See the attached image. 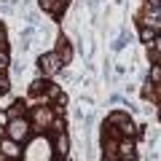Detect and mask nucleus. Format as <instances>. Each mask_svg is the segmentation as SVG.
Returning a JSON list of instances; mask_svg holds the SVG:
<instances>
[{
  "mask_svg": "<svg viewBox=\"0 0 161 161\" xmlns=\"http://www.w3.org/2000/svg\"><path fill=\"white\" fill-rule=\"evenodd\" d=\"M54 156V145L46 137H35L24 150V161H51Z\"/></svg>",
  "mask_w": 161,
  "mask_h": 161,
  "instance_id": "obj_1",
  "label": "nucleus"
},
{
  "mask_svg": "<svg viewBox=\"0 0 161 161\" xmlns=\"http://www.w3.org/2000/svg\"><path fill=\"white\" fill-rule=\"evenodd\" d=\"M150 83H161V64L150 67Z\"/></svg>",
  "mask_w": 161,
  "mask_h": 161,
  "instance_id": "obj_11",
  "label": "nucleus"
},
{
  "mask_svg": "<svg viewBox=\"0 0 161 161\" xmlns=\"http://www.w3.org/2000/svg\"><path fill=\"white\" fill-rule=\"evenodd\" d=\"M150 51H153L156 57H161V38H153V43H150Z\"/></svg>",
  "mask_w": 161,
  "mask_h": 161,
  "instance_id": "obj_12",
  "label": "nucleus"
},
{
  "mask_svg": "<svg viewBox=\"0 0 161 161\" xmlns=\"http://www.w3.org/2000/svg\"><path fill=\"white\" fill-rule=\"evenodd\" d=\"M57 54L62 57V62H64V64L70 62V57H73V48H70L67 38H59V40H57Z\"/></svg>",
  "mask_w": 161,
  "mask_h": 161,
  "instance_id": "obj_6",
  "label": "nucleus"
},
{
  "mask_svg": "<svg viewBox=\"0 0 161 161\" xmlns=\"http://www.w3.org/2000/svg\"><path fill=\"white\" fill-rule=\"evenodd\" d=\"M62 57H59L57 51H51V54H43V57L38 59V67H40V73L43 75H57L59 70H62Z\"/></svg>",
  "mask_w": 161,
  "mask_h": 161,
  "instance_id": "obj_3",
  "label": "nucleus"
},
{
  "mask_svg": "<svg viewBox=\"0 0 161 161\" xmlns=\"http://www.w3.org/2000/svg\"><path fill=\"white\" fill-rule=\"evenodd\" d=\"M6 92H8V80L0 78V94H6Z\"/></svg>",
  "mask_w": 161,
  "mask_h": 161,
  "instance_id": "obj_13",
  "label": "nucleus"
},
{
  "mask_svg": "<svg viewBox=\"0 0 161 161\" xmlns=\"http://www.w3.org/2000/svg\"><path fill=\"white\" fill-rule=\"evenodd\" d=\"M140 38H142V43H148V46H150V43H153V38H156V32H153V30H148V27H142Z\"/></svg>",
  "mask_w": 161,
  "mask_h": 161,
  "instance_id": "obj_10",
  "label": "nucleus"
},
{
  "mask_svg": "<svg viewBox=\"0 0 161 161\" xmlns=\"http://www.w3.org/2000/svg\"><path fill=\"white\" fill-rule=\"evenodd\" d=\"M0 46H6V30H3V24H0Z\"/></svg>",
  "mask_w": 161,
  "mask_h": 161,
  "instance_id": "obj_14",
  "label": "nucleus"
},
{
  "mask_svg": "<svg viewBox=\"0 0 161 161\" xmlns=\"http://www.w3.org/2000/svg\"><path fill=\"white\" fill-rule=\"evenodd\" d=\"M8 137L14 140V142H24V140L30 137V132H32V124L30 121H24L22 115L19 118H8Z\"/></svg>",
  "mask_w": 161,
  "mask_h": 161,
  "instance_id": "obj_2",
  "label": "nucleus"
},
{
  "mask_svg": "<svg viewBox=\"0 0 161 161\" xmlns=\"http://www.w3.org/2000/svg\"><path fill=\"white\" fill-rule=\"evenodd\" d=\"M64 6H67V0H40V8L48 14H62Z\"/></svg>",
  "mask_w": 161,
  "mask_h": 161,
  "instance_id": "obj_5",
  "label": "nucleus"
},
{
  "mask_svg": "<svg viewBox=\"0 0 161 161\" xmlns=\"http://www.w3.org/2000/svg\"><path fill=\"white\" fill-rule=\"evenodd\" d=\"M48 121H51V110L48 108H35V113H32V126L35 129L48 126Z\"/></svg>",
  "mask_w": 161,
  "mask_h": 161,
  "instance_id": "obj_4",
  "label": "nucleus"
},
{
  "mask_svg": "<svg viewBox=\"0 0 161 161\" xmlns=\"http://www.w3.org/2000/svg\"><path fill=\"white\" fill-rule=\"evenodd\" d=\"M19 153H22V150H19V142H14V140L8 137L6 142H3V156H8V158H16Z\"/></svg>",
  "mask_w": 161,
  "mask_h": 161,
  "instance_id": "obj_8",
  "label": "nucleus"
},
{
  "mask_svg": "<svg viewBox=\"0 0 161 161\" xmlns=\"http://www.w3.org/2000/svg\"><path fill=\"white\" fill-rule=\"evenodd\" d=\"M19 115H24V102H14L8 108V118H19Z\"/></svg>",
  "mask_w": 161,
  "mask_h": 161,
  "instance_id": "obj_9",
  "label": "nucleus"
},
{
  "mask_svg": "<svg viewBox=\"0 0 161 161\" xmlns=\"http://www.w3.org/2000/svg\"><path fill=\"white\" fill-rule=\"evenodd\" d=\"M67 148H70V140H67V134H62V132H59V134H57V142H54V153H59V156H67Z\"/></svg>",
  "mask_w": 161,
  "mask_h": 161,
  "instance_id": "obj_7",
  "label": "nucleus"
}]
</instances>
